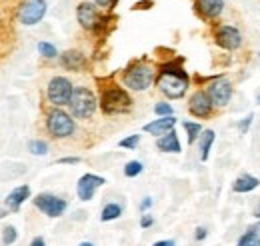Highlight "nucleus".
I'll return each instance as SVG.
<instances>
[{
	"mask_svg": "<svg viewBox=\"0 0 260 246\" xmlns=\"http://www.w3.org/2000/svg\"><path fill=\"white\" fill-rule=\"evenodd\" d=\"M76 18H78L80 26L86 28V30H94V28H98V24H100V14H98L96 6L90 4V2L78 4V8H76Z\"/></svg>",
	"mask_w": 260,
	"mask_h": 246,
	"instance_id": "obj_13",
	"label": "nucleus"
},
{
	"mask_svg": "<svg viewBox=\"0 0 260 246\" xmlns=\"http://www.w3.org/2000/svg\"><path fill=\"white\" fill-rule=\"evenodd\" d=\"M254 216H256V218H258V220H260V204H258V206H256V210H254Z\"/></svg>",
	"mask_w": 260,
	"mask_h": 246,
	"instance_id": "obj_39",
	"label": "nucleus"
},
{
	"mask_svg": "<svg viewBox=\"0 0 260 246\" xmlns=\"http://www.w3.org/2000/svg\"><path fill=\"white\" fill-rule=\"evenodd\" d=\"M76 162H80L78 156H66V158H60V160H58V164H76Z\"/></svg>",
	"mask_w": 260,
	"mask_h": 246,
	"instance_id": "obj_35",
	"label": "nucleus"
},
{
	"mask_svg": "<svg viewBox=\"0 0 260 246\" xmlns=\"http://www.w3.org/2000/svg\"><path fill=\"white\" fill-rule=\"evenodd\" d=\"M34 206H36L42 214L48 216V218H58V216H62L66 212L68 202H66L64 198L54 196V194H38V196L34 198Z\"/></svg>",
	"mask_w": 260,
	"mask_h": 246,
	"instance_id": "obj_7",
	"label": "nucleus"
},
{
	"mask_svg": "<svg viewBox=\"0 0 260 246\" xmlns=\"http://www.w3.org/2000/svg\"><path fill=\"white\" fill-rule=\"evenodd\" d=\"M152 246H176L174 240H158V242H154Z\"/></svg>",
	"mask_w": 260,
	"mask_h": 246,
	"instance_id": "obj_38",
	"label": "nucleus"
},
{
	"mask_svg": "<svg viewBox=\"0 0 260 246\" xmlns=\"http://www.w3.org/2000/svg\"><path fill=\"white\" fill-rule=\"evenodd\" d=\"M182 126H184V130H186L188 144H194L196 138H200V134H202V126H200L198 122H190V120H184Z\"/></svg>",
	"mask_w": 260,
	"mask_h": 246,
	"instance_id": "obj_22",
	"label": "nucleus"
},
{
	"mask_svg": "<svg viewBox=\"0 0 260 246\" xmlns=\"http://www.w3.org/2000/svg\"><path fill=\"white\" fill-rule=\"evenodd\" d=\"M156 148H158L160 152H172V154L180 152V140H178L176 130H170L168 134L160 136V138L156 140Z\"/></svg>",
	"mask_w": 260,
	"mask_h": 246,
	"instance_id": "obj_17",
	"label": "nucleus"
},
{
	"mask_svg": "<svg viewBox=\"0 0 260 246\" xmlns=\"http://www.w3.org/2000/svg\"><path fill=\"white\" fill-rule=\"evenodd\" d=\"M30 246H46V242H44V238H42V236H36L32 242H30Z\"/></svg>",
	"mask_w": 260,
	"mask_h": 246,
	"instance_id": "obj_37",
	"label": "nucleus"
},
{
	"mask_svg": "<svg viewBox=\"0 0 260 246\" xmlns=\"http://www.w3.org/2000/svg\"><path fill=\"white\" fill-rule=\"evenodd\" d=\"M252 120H254V114L250 112V114H246V116H244L240 122L236 124V126H238V130H240V134H246V132H248V128H250Z\"/></svg>",
	"mask_w": 260,
	"mask_h": 246,
	"instance_id": "obj_30",
	"label": "nucleus"
},
{
	"mask_svg": "<svg viewBox=\"0 0 260 246\" xmlns=\"http://www.w3.org/2000/svg\"><path fill=\"white\" fill-rule=\"evenodd\" d=\"M236 246H256V240H254V234L250 232V230H246L240 238H238V242Z\"/></svg>",
	"mask_w": 260,
	"mask_h": 246,
	"instance_id": "obj_29",
	"label": "nucleus"
},
{
	"mask_svg": "<svg viewBox=\"0 0 260 246\" xmlns=\"http://www.w3.org/2000/svg\"><path fill=\"white\" fill-rule=\"evenodd\" d=\"M98 6H102V8H112L114 4H116V0H94Z\"/></svg>",
	"mask_w": 260,
	"mask_h": 246,
	"instance_id": "obj_36",
	"label": "nucleus"
},
{
	"mask_svg": "<svg viewBox=\"0 0 260 246\" xmlns=\"http://www.w3.org/2000/svg\"><path fill=\"white\" fill-rule=\"evenodd\" d=\"M38 52H40L44 58H56V56H58L56 46L50 44V42H38Z\"/></svg>",
	"mask_w": 260,
	"mask_h": 246,
	"instance_id": "obj_25",
	"label": "nucleus"
},
{
	"mask_svg": "<svg viewBox=\"0 0 260 246\" xmlns=\"http://www.w3.org/2000/svg\"><path fill=\"white\" fill-rule=\"evenodd\" d=\"M16 238H18V232H16V228L14 226H6L4 230H2V244L4 246H10L16 242Z\"/></svg>",
	"mask_w": 260,
	"mask_h": 246,
	"instance_id": "obj_26",
	"label": "nucleus"
},
{
	"mask_svg": "<svg viewBox=\"0 0 260 246\" xmlns=\"http://www.w3.org/2000/svg\"><path fill=\"white\" fill-rule=\"evenodd\" d=\"M28 150L34 156H44V154L48 152V144L44 140H30L28 142Z\"/></svg>",
	"mask_w": 260,
	"mask_h": 246,
	"instance_id": "obj_24",
	"label": "nucleus"
},
{
	"mask_svg": "<svg viewBox=\"0 0 260 246\" xmlns=\"http://www.w3.org/2000/svg\"><path fill=\"white\" fill-rule=\"evenodd\" d=\"M100 106L104 114H124L132 106V98L120 86H106L100 94Z\"/></svg>",
	"mask_w": 260,
	"mask_h": 246,
	"instance_id": "obj_3",
	"label": "nucleus"
},
{
	"mask_svg": "<svg viewBox=\"0 0 260 246\" xmlns=\"http://www.w3.org/2000/svg\"><path fill=\"white\" fill-rule=\"evenodd\" d=\"M6 216V210H0V218H4Z\"/></svg>",
	"mask_w": 260,
	"mask_h": 246,
	"instance_id": "obj_41",
	"label": "nucleus"
},
{
	"mask_svg": "<svg viewBox=\"0 0 260 246\" xmlns=\"http://www.w3.org/2000/svg\"><path fill=\"white\" fill-rule=\"evenodd\" d=\"M138 142H140V134H132V136H128V138H122V140L118 142V146H120V148L134 150V148L138 146Z\"/></svg>",
	"mask_w": 260,
	"mask_h": 246,
	"instance_id": "obj_27",
	"label": "nucleus"
},
{
	"mask_svg": "<svg viewBox=\"0 0 260 246\" xmlns=\"http://www.w3.org/2000/svg\"><path fill=\"white\" fill-rule=\"evenodd\" d=\"M150 206H152V198H150V196H144V198H142V202H140V210H142V212H146Z\"/></svg>",
	"mask_w": 260,
	"mask_h": 246,
	"instance_id": "obj_34",
	"label": "nucleus"
},
{
	"mask_svg": "<svg viewBox=\"0 0 260 246\" xmlns=\"http://www.w3.org/2000/svg\"><path fill=\"white\" fill-rule=\"evenodd\" d=\"M46 128L54 138H68L74 134V118L62 108H52L46 118Z\"/></svg>",
	"mask_w": 260,
	"mask_h": 246,
	"instance_id": "obj_5",
	"label": "nucleus"
},
{
	"mask_svg": "<svg viewBox=\"0 0 260 246\" xmlns=\"http://www.w3.org/2000/svg\"><path fill=\"white\" fill-rule=\"evenodd\" d=\"M196 10L200 12V16L214 20L222 14L224 10V0H196Z\"/></svg>",
	"mask_w": 260,
	"mask_h": 246,
	"instance_id": "obj_15",
	"label": "nucleus"
},
{
	"mask_svg": "<svg viewBox=\"0 0 260 246\" xmlns=\"http://www.w3.org/2000/svg\"><path fill=\"white\" fill-rule=\"evenodd\" d=\"M214 130H202V134H200V138H198V148H200V160L202 162H206L208 160V154H210V148H212V144H214Z\"/></svg>",
	"mask_w": 260,
	"mask_h": 246,
	"instance_id": "obj_20",
	"label": "nucleus"
},
{
	"mask_svg": "<svg viewBox=\"0 0 260 246\" xmlns=\"http://www.w3.org/2000/svg\"><path fill=\"white\" fill-rule=\"evenodd\" d=\"M214 42L224 50H238L242 46V34L236 26L220 24L214 30Z\"/></svg>",
	"mask_w": 260,
	"mask_h": 246,
	"instance_id": "obj_8",
	"label": "nucleus"
},
{
	"mask_svg": "<svg viewBox=\"0 0 260 246\" xmlns=\"http://www.w3.org/2000/svg\"><path fill=\"white\" fill-rule=\"evenodd\" d=\"M256 102H258V104H260V94H258V98H256Z\"/></svg>",
	"mask_w": 260,
	"mask_h": 246,
	"instance_id": "obj_42",
	"label": "nucleus"
},
{
	"mask_svg": "<svg viewBox=\"0 0 260 246\" xmlns=\"http://www.w3.org/2000/svg\"><path fill=\"white\" fill-rule=\"evenodd\" d=\"M120 214H122V206L116 204V202H108L100 212V220L102 222H110V220H116Z\"/></svg>",
	"mask_w": 260,
	"mask_h": 246,
	"instance_id": "obj_21",
	"label": "nucleus"
},
{
	"mask_svg": "<svg viewBox=\"0 0 260 246\" xmlns=\"http://www.w3.org/2000/svg\"><path fill=\"white\" fill-rule=\"evenodd\" d=\"M106 180L102 178V176H98V174H84V176H80V180H78V184H76V194H78V198L80 200H90V198H94V194H96V190L100 186L104 184Z\"/></svg>",
	"mask_w": 260,
	"mask_h": 246,
	"instance_id": "obj_12",
	"label": "nucleus"
},
{
	"mask_svg": "<svg viewBox=\"0 0 260 246\" xmlns=\"http://www.w3.org/2000/svg\"><path fill=\"white\" fill-rule=\"evenodd\" d=\"M68 106H70V114L74 118L88 120L96 110V96H94L92 90H88L84 86H78V88H74Z\"/></svg>",
	"mask_w": 260,
	"mask_h": 246,
	"instance_id": "obj_4",
	"label": "nucleus"
},
{
	"mask_svg": "<svg viewBox=\"0 0 260 246\" xmlns=\"http://www.w3.org/2000/svg\"><path fill=\"white\" fill-rule=\"evenodd\" d=\"M154 78H156L154 66H150V64H146V62H138V64L130 66L128 70L124 72L122 84H124L126 88H130V90L142 93V90H146V88L152 86Z\"/></svg>",
	"mask_w": 260,
	"mask_h": 246,
	"instance_id": "obj_2",
	"label": "nucleus"
},
{
	"mask_svg": "<svg viewBox=\"0 0 260 246\" xmlns=\"http://www.w3.org/2000/svg\"><path fill=\"white\" fill-rule=\"evenodd\" d=\"M26 198H30V186H26V184L16 186V188L6 196V208L12 210V212L20 210V206H22V202H24Z\"/></svg>",
	"mask_w": 260,
	"mask_h": 246,
	"instance_id": "obj_16",
	"label": "nucleus"
},
{
	"mask_svg": "<svg viewBox=\"0 0 260 246\" xmlns=\"http://www.w3.org/2000/svg\"><path fill=\"white\" fill-rule=\"evenodd\" d=\"M246 230H250L252 234H254V240H256V246H260V220L258 222H254V224H250Z\"/></svg>",
	"mask_w": 260,
	"mask_h": 246,
	"instance_id": "obj_31",
	"label": "nucleus"
},
{
	"mask_svg": "<svg viewBox=\"0 0 260 246\" xmlns=\"http://www.w3.org/2000/svg\"><path fill=\"white\" fill-rule=\"evenodd\" d=\"M178 62L162 64L160 76H158V88L170 100L182 98L188 90V74H186V70H182V66Z\"/></svg>",
	"mask_w": 260,
	"mask_h": 246,
	"instance_id": "obj_1",
	"label": "nucleus"
},
{
	"mask_svg": "<svg viewBox=\"0 0 260 246\" xmlns=\"http://www.w3.org/2000/svg\"><path fill=\"white\" fill-rule=\"evenodd\" d=\"M72 93H74V86L64 76H54L48 82V88H46V96H48L50 104H54L56 108H60L64 104H70Z\"/></svg>",
	"mask_w": 260,
	"mask_h": 246,
	"instance_id": "obj_6",
	"label": "nucleus"
},
{
	"mask_svg": "<svg viewBox=\"0 0 260 246\" xmlns=\"http://www.w3.org/2000/svg\"><path fill=\"white\" fill-rule=\"evenodd\" d=\"M60 64L64 66L66 70H80L84 64H86V58H84V54L82 52H78V50H66L64 54L60 56Z\"/></svg>",
	"mask_w": 260,
	"mask_h": 246,
	"instance_id": "obj_19",
	"label": "nucleus"
},
{
	"mask_svg": "<svg viewBox=\"0 0 260 246\" xmlns=\"http://www.w3.org/2000/svg\"><path fill=\"white\" fill-rule=\"evenodd\" d=\"M46 14V0H26L20 8V22L24 26L38 24Z\"/></svg>",
	"mask_w": 260,
	"mask_h": 246,
	"instance_id": "obj_10",
	"label": "nucleus"
},
{
	"mask_svg": "<svg viewBox=\"0 0 260 246\" xmlns=\"http://www.w3.org/2000/svg\"><path fill=\"white\" fill-rule=\"evenodd\" d=\"M174 126H176V118L174 116H160V118H156V120H152V122L144 124V132H148V134H152V136H164V134H168L170 130H174Z\"/></svg>",
	"mask_w": 260,
	"mask_h": 246,
	"instance_id": "obj_14",
	"label": "nucleus"
},
{
	"mask_svg": "<svg viewBox=\"0 0 260 246\" xmlns=\"http://www.w3.org/2000/svg\"><path fill=\"white\" fill-rule=\"evenodd\" d=\"M78 246H94V244H92V242H80Z\"/></svg>",
	"mask_w": 260,
	"mask_h": 246,
	"instance_id": "obj_40",
	"label": "nucleus"
},
{
	"mask_svg": "<svg viewBox=\"0 0 260 246\" xmlns=\"http://www.w3.org/2000/svg\"><path fill=\"white\" fill-rule=\"evenodd\" d=\"M206 93H208V96H210V100H212L214 106H226L228 102H230V98H232L234 86H232V82H230L228 78L220 76V78H216L214 82H210V86L206 88Z\"/></svg>",
	"mask_w": 260,
	"mask_h": 246,
	"instance_id": "obj_9",
	"label": "nucleus"
},
{
	"mask_svg": "<svg viewBox=\"0 0 260 246\" xmlns=\"http://www.w3.org/2000/svg\"><path fill=\"white\" fill-rule=\"evenodd\" d=\"M154 112H156L158 116H172V114H174V108H172L168 102H158V104L154 106Z\"/></svg>",
	"mask_w": 260,
	"mask_h": 246,
	"instance_id": "obj_28",
	"label": "nucleus"
},
{
	"mask_svg": "<svg viewBox=\"0 0 260 246\" xmlns=\"http://www.w3.org/2000/svg\"><path fill=\"white\" fill-rule=\"evenodd\" d=\"M142 170H144V164H142L140 160H130V162H126V166H124V176L134 178V176H138Z\"/></svg>",
	"mask_w": 260,
	"mask_h": 246,
	"instance_id": "obj_23",
	"label": "nucleus"
},
{
	"mask_svg": "<svg viewBox=\"0 0 260 246\" xmlns=\"http://www.w3.org/2000/svg\"><path fill=\"white\" fill-rule=\"evenodd\" d=\"M206 236H208V230H206L204 226H198V228H196V230H194V240H196V242H200V240H204Z\"/></svg>",
	"mask_w": 260,
	"mask_h": 246,
	"instance_id": "obj_33",
	"label": "nucleus"
},
{
	"mask_svg": "<svg viewBox=\"0 0 260 246\" xmlns=\"http://www.w3.org/2000/svg\"><path fill=\"white\" fill-rule=\"evenodd\" d=\"M212 108L214 104L206 90H196L188 100V112L196 118H208L212 114Z\"/></svg>",
	"mask_w": 260,
	"mask_h": 246,
	"instance_id": "obj_11",
	"label": "nucleus"
},
{
	"mask_svg": "<svg viewBox=\"0 0 260 246\" xmlns=\"http://www.w3.org/2000/svg\"><path fill=\"white\" fill-rule=\"evenodd\" d=\"M260 186V180L252 174H242L238 176L234 182H232V192H238V194H246V192H252Z\"/></svg>",
	"mask_w": 260,
	"mask_h": 246,
	"instance_id": "obj_18",
	"label": "nucleus"
},
{
	"mask_svg": "<svg viewBox=\"0 0 260 246\" xmlns=\"http://www.w3.org/2000/svg\"><path fill=\"white\" fill-rule=\"evenodd\" d=\"M152 224H154V216L142 214V218H140V226H142V228H150Z\"/></svg>",
	"mask_w": 260,
	"mask_h": 246,
	"instance_id": "obj_32",
	"label": "nucleus"
}]
</instances>
